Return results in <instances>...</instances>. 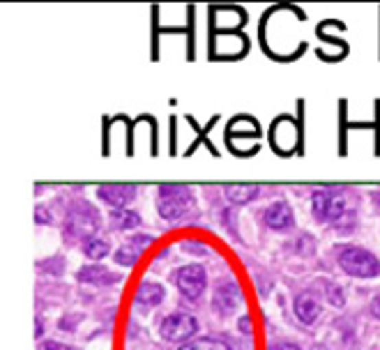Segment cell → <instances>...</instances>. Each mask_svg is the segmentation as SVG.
<instances>
[{"instance_id":"1","label":"cell","mask_w":380,"mask_h":350,"mask_svg":"<svg viewBox=\"0 0 380 350\" xmlns=\"http://www.w3.org/2000/svg\"><path fill=\"white\" fill-rule=\"evenodd\" d=\"M194 206L192 191L182 184H164L159 187V196H157V208L159 215L166 221H178L180 217H185Z\"/></svg>"},{"instance_id":"2","label":"cell","mask_w":380,"mask_h":350,"mask_svg":"<svg viewBox=\"0 0 380 350\" xmlns=\"http://www.w3.org/2000/svg\"><path fill=\"white\" fill-rule=\"evenodd\" d=\"M100 226V215L88 203H78L69 210L67 219H65V235L67 240H90Z\"/></svg>"},{"instance_id":"3","label":"cell","mask_w":380,"mask_h":350,"mask_svg":"<svg viewBox=\"0 0 380 350\" xmlns=\"http://www.w3.org/2000/svg\"><path fill=\"white\" fill-rule=\"evenodd\" d=\"M339 265L344 267L346 274L357 276V279H371L380 274V261L359 247H346L339 254Z\"/></svg>"},{"instance_id":"4","label":"cell","mask_w":380,"mask_h":350,"mask_svg":"<svg viewBox=\"0 0 380 350\" xmlns=\"http://www.w3.org/2000/svg\"><path fill=\"white\" fill-rule=\"evenodd\" d=\"M311 208L318 221H339V217H344L346 212V198L342 194H332V191H318L313 194Z\"/></svg>"},{"instance_id":"5","label":"cell","mask_w":380,"mask_h":350,"mask_svg":"<svg viewBox=\"0 0 380 350\" xmlns=\"http://www.w3.org/2000/svg\"><path fill=\"white\" fill-rule=\"evenodd\" d=\"M196 332V320L189 314H171L161 320V336L166 341H185Z\"/></svg>"},{"instance_id":"6","label":"cell","mask_w":380,"mask_h":350,"mask_svg":"<svg viewBox=\"0 0 380 350\" xmlns=\"http://www.w3.org/2000/svg\"><path fill=\"white\" fill-rule=\"evenodd\" d=\"M205 270L201 265H187L178 272V288L187 300H199L205 290Z\"/></svg>"},{"instance_id":"7","label":"cell","mask_w":380,"mask_h":350,"mask_svg":"<svg viewBox=\"0 0 380 350\" xmlns=\"http://www.w3.org/2000/svg\"><path fill=\"white\" fill-rule=\"evenodd\" d=\"M97 194H100V198L107 206L122 210L124 206H129V203L134 201L136 189L132 184H102V187L97 189Z\"/></svg>"},{"instance_id":"8","label":"cell","mask_w":380,"mask_h":350,"mask_svg":"<svg viewBox=\"0 0 380 350\" xmlns=\"http://www.w3.org/2000/svg\"><path fill=\"white\" fill-rule=\"evenodd\" d=\"M150 242H153V240H150V237H146V235L132 237V240L124 242L122 247L115 252V263H118V265H127V267H132L134 263L141 259L143 249H146Z\"/></svg>"},{"instance_id":"9","label":"cell","mask_w":380,"mask_h":350,"mask_svg":"<svg viewBox=\"0 0 380 350\" xmlns=\"http://www.w3.org/2000/svg\"><path fill=\"white\" fill-rule=\"evenodd\" d=\"M238 300H240V295L233 283H219L217 293H214V311L221 316L233 314L235 307H238Z\"/></svg>"},{"instance_id":"10","label":"cell","mask_w":380,"mask_h":350,"mask_svg":"<svg viewBox=\"0 0 380 350\" xmlns=\"http://www.w3.org/2000/svg\"><path fill=\"white\" fill-rule=\"evenodd\" d=\"M118 279H120V276L102 265H88L78 272V281L90 283V286H109V283H115Z\"/></svg>"},{"instance_id":"11","label":"cell","mask_w":380,"mask_h":350,"mask_svg":"<svg viewBox=\"0 0 380 350\" xmlns=\"http://www.w3.org/2000/svg\"><path fill=\"white\" fill-rule=\"evenodd\" d=\"M295 314H298V318L302 320V322L311 325V322L320 316L318 300L311 293H300L298 300H295Z\"/></svg>"},{"instance_id":"12","label":"cell","mask_w":380,"mask_h":350,"mask_svg":"<svg viewBox=\"0 0 380 350\" xmlns=\"http://www.w3.org/2000/svg\"><path fill=\"white\" fill-rule=\"evenodd\" d=\"M265 221L270 228H291L293 226V212L291 208L286 206V203H272L270 208H267L265 212Z\"/></svg>"},{"instance_id":"13","label":"cell","mask_w":380,"mask_h":350,"mask_svg":"<svg viewBox=\"0 0 380 350\" xmlns=\"http://www.w3.org/2000/svg\"><path fill=\"white\" fill-rule=\"evenodd\" d=\"M164 300V288L159 286V283H141L139 293H136V302H139L141 307H157L161 305Z\"/></svg>"},{"instance_id":"14","label":"cell","mask_w":380,"mask_h":350,"mask_svg":"<svg viewBox=\"0 0 380 350\" xmlns=\"http://www.w3.org/2000/svg\"><path fill=\"white\" fill-rule=\"evenodd\" d=\"M226 196L228 201L245 206V203L254 201L258 196V187L256 184H226Z\"/></svg>"},{"instance_id":"15","label":"cell","mask_w":380,"mask_h":350,"mask_svg":"<svg viewBox=\"0 0 380 350\" xmlns=\"http://www.w3.org/2000/svg\"><path fill=\"white\" fill-rule=\"evenodd\" d=\"M83 254L93 261H100L104 256H109V244L100 240V237H90V240L83 242Z\"/></svg>"},{"instance_id":"16","label":"cell","mask_w":380,"mask_h":350,"mask_svg":"<svg viewBox=\"0 0 380 350\" xmlns=\"http://www.w3.org/2000/svg\"><path fill=\"white\" fill-rule=\"evenodd\" d=\"M113 223L120 230H132L141 223V217L132 212V210H118V212L113 215Z\"/></svg>"},{"instance_id":"17","label":"cell","mask_w":380,"mask_h":350,"mask_svg":"<svg viewBox=\"0 0 380 350\" xmlns=\"http://www.w3.org/2000/svg\"><path fill=\"white\" fill-rule=\"evenodd\" d=\"M180 350H231L226 343L221 341H214V339H203V341H194V343H187L185 348Z\"/></svg>"},{"instance_id":"18","label":"cell","mask_w":380,"mask_h":350,"mask_svg":"<svg viewBox=\"0 0 380 350\" xmlns=\"http://www.w3.org/2000/svg\"><path fill=\"white\" fill-rule=\"evenodd\" d=\"M327 297L332 300L334 307H344V295H342V290H339V286H334L332 283V286L327 288Z\"/></svg>"},{"instance_id":"19","label":"cell","mask_w":380,"mask_h":350,"mask_svg":"<svg viewBox=\"0 0 380 350\" xmlns=\"http://www.w3.org/2000/svg\"><path fill=\"white\" fill-rule=\"evenodd\" d=\"M44 350H76V348H71V346H65V343L47 341V343H44Z\"/></svg>"},{"instance_id":"20","label":"cell","mask_w":380,"mask_h":350,"mask_svg":"<svg viewBox=\"0 0 380 350\" xmlns=\"http://www.w3.org/2000/svg\"><path fill=\"white\" fill-rule=\"evenodd\" d=\"M270 350H302V348L295 346V343H277V346H272Z\"/></svg>"},{"instance_id":"21","label":"cell","mask_w":380,"mask_h":350,"mask_svg":"<svg viewBox=\"0 0 380 350\" xmlns=\"http://www.w3.org/2000/svg\"><path fill=\"white\" fill-rule=\"evenodd\" d=\"M371 314L376 316V318H380V295L371 302Z\"/></svg>"},{"instance_id":"22","label":"cell","mask_w":380,"mask_h":350,"mask_svg":"<svg viewBox=\"0 0 380 350\" xmlns=\"http://www.w3.org/2000/svg\"><path fill=\"white\" fill-rule=\"evenodd\" d=\"M242 329H245V332H249V316H245V318H242Z\"/></svg>"}]
</instances>
